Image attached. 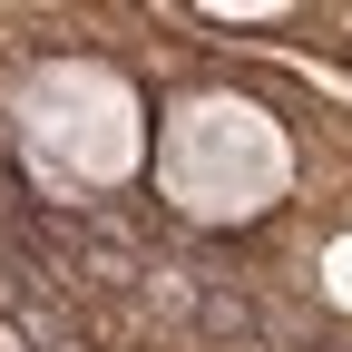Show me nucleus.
Here are the masks:
<instances>
[{"label":"nucleus","mask_w":352,"mask_h":352,"mask_svg":"<svg viewBox=\"0 0 352 352\" xmlns=\"http://www.w3.org/2000/svg\"><path fill=\"white\" fill-rule=\"evenodd\" d=\"M20 127L69 176H118L138 157V108H127V88L108 69H39L20 88Z\"/></svg>","instance_id":"2"},{"label":"nucleus","mask_w":352,"mask_h":352,"mask_svg":"<svg viewBox=\"0 0 352 352\" xmlns=\"http://www.w3.org/2000/svg\"><path fill=\"white\" fill-rule=\"evenodd\" d=\"M333 294L352 303V245H333Z\"/></svg>","instance_id":"3"},{"label":"nucleus","mask_w":352,"mask_h":352,"mask_svg":"<svg viewBox=\"0 0 352 352\" xmlns=\"http://www.w3.org/2000/svg\"><path fill=\"white\" fill-rule=\"evenodd\" d=\"M166 196L186 206V215H254L264 196L284 186V147H274V127H264L254 108L235 98H196L186 118L166 127Z\"/></svg>","instance_id":"1"}]
</instances>
